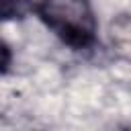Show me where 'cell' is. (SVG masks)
Returning <instances> with one entry per match:
<instances>
[{
	"mask_svg": "<svg viewBox=\"0 0 131 131\" xmlns=\"http://www.w3.org/2000/svg\"><path fill=\"white\" fill-rule=\"evenodd\" d=\"M35 12L68 47L80 51L96 43V16L88 0H39Z\"/></svg>",
	"mask_w": 131,
	"mask_h": 131,
	"instance_id": "1",
	"label": "cell"
},
{
	"mask_svg": "<svg viewBox=\"0 0 131 131\" xmlns=\"http://www.w3.org/2000/svg\"><path fill=\"white\" fill-rule=\"evenodd\" d=\"M108 41L113 53L125 63H131V14H119L111 20Z\"/></svg>",
	"mask_w": 131,
	"mask_h": 131,
	"instance_id": "2",
	"label": "cell"
},
{
	"mask_svg": "<svg viewBox=\"0 0 131 131\" xmlns=\"http://www.w3.org/2000/svg\"><path fill=\"white\" fill-rule=\"evenodd\" d=\"M37 2L39 0H0V14L4 20H18L35 12Z\"/></svg>",
	"mask_w": 131,
	"mask_h": 131,
	"instance_id": "3",
	"label": "cell"
},
{
	"mask_svg": "<svg viewBox=\"0 0 131 131\" xmlns=\"http://www.w3.org/2000/svg\"><path fill=\"white\" fill-rule=\"evenodd\" d=\"M2 74L6 76L8 74V68H10V47L6 43H2Z\"/></svg>",
	"mask_w": 131,
	"mask_h": 131,
	"instance_id": "4",
	"label": "cell"
}]
</instances>
